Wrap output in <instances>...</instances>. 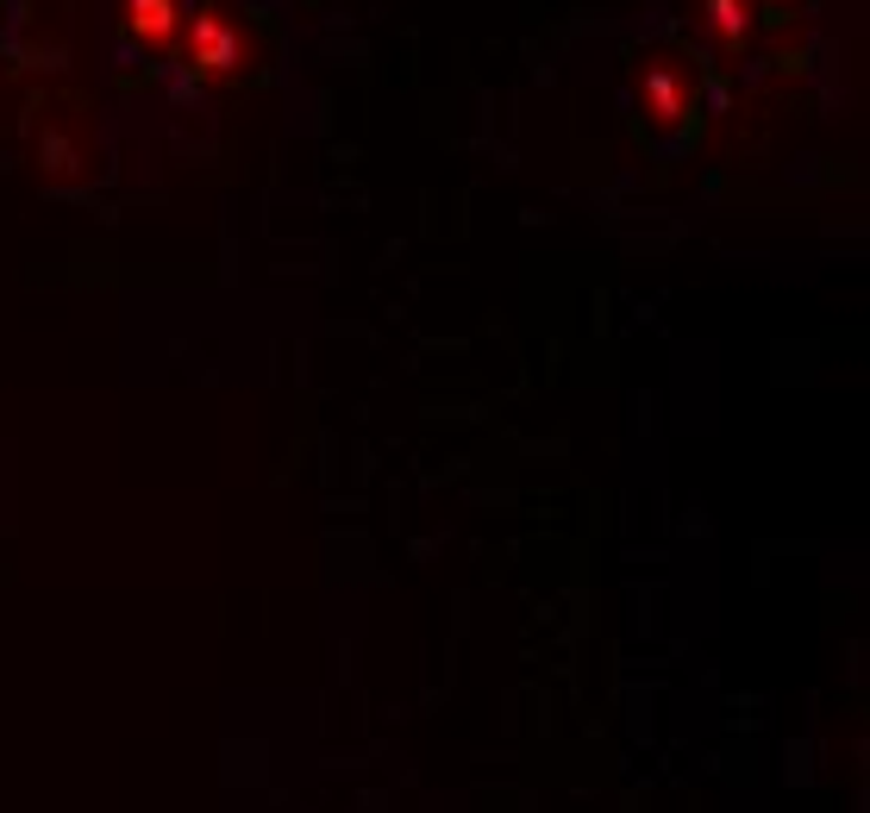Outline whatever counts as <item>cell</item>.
<instances>
[{
	"mask_svg": "<svg viewBox=\"0 0 870 813\" xmlns=\"http://www.w3.org/2000/svg\"><path fill=\"white\" fill-rule=\"evenodd\" d=\"M189 57L207 69V76H226L238 63V44H233V25L226 20H201L194 25V39H189Z\"/></svg>",
	"mask_w": 870,
	"mask_h": 813,
	"instance_id": "1",
	"label": "cell"
},
{
	"mask_svg": "<svg viewBox=\"0 0 870 813\" xmlns=\"http://www.w3.org/2000/svg\"><path fill=\"white\" fill-rule=\"evenodd\" d=\"M175 20H182V13H175V0H132V32H138V39L163 44L175 32Z\"/></svg>",
	"mask_w": 870,
	"mask_h": 813,
	"instance_id": "2",
	"label": "cell"
},
{
	"mask_svg": "<svg viewBox=\"0 0 870 813\" xmlns=\"http://www.w3.org/2000/svg\"><path fill=\"white\" fill-rule=\"evenodd\" d=\"M708 32L715 39H739L745 32V7L739 0H708Z\"/></svg>",
	"mask_w": 870,
	"mask_h": 813,
	"instance_id": "3",
	"label": "cell"
}]
</instances>
